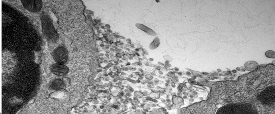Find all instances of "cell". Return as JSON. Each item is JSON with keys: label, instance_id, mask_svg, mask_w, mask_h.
I'll return each instance as SVG.
<instances>
[{"label": "cell", "instance_id": "8", "mask_svg": "<svg viewBox=\"0 0 275 114\" xmlns=\"http://www.w3.org/2000/svg\"><path fill=\"white\" fill-rule=\"evenodd\" d=\"M65 85L63 81L60 79L55 80L51 84V87L54 90H58L64 88Z\"/></svg>", "mask_w": 275, "mask_h": 114}, {"label": "cell", "instance_id": "4", "mask_svg": "<svg viewBox=\"0 0 275 114\" xmlns=\"http://www.w3.org/2000/svg\"><path fill=\"white\" fill-rule=\"evenodd\" d=\"M52 56L54 60L58 63L64 64L68 61V53L66 49L63 46H59L53 51Z\"/></svg>", "mask_w": 275, "mask_h": 114}, {"label": "cell", "instance_id": "10", "mask_svg": "<svg viewBox=\"0 0 275 114\" xmlns=\"http://www.w3.org/2000/svg\"><path fill=\"white\" fill-rule=\"evenodd\" d=\"M160 43V39L157 37H156L154 39L153 41L150 44V48L151 49H154L157 47Z\"/></svg>", "mask_w": 275, "mask_h": 114}, {"label": "cell", "instance_id": "9", "mask_svg": "<svg viewBox=\"0 0 275 114\" xmlns=\"http://www.w3.org/2000/svg\"><path fill=\"white\" fill-rule=\"evenodd\" d=\"M136 26L138 28L148 34L156 36V33L152 29L141 24H136Z\"/></svg>", "mask_w": 275, "mask_h": 114}, {"label": "cell", "instance_id": "6", "mask_svg": "<svg viewBox=\"0 0 275 114\" xmlns=\"http://www.w3.org/2000/svg\"><path fill=\"white\" fill-rule=\"evenodd\" d=\"M50 69L54 74L58 76H63L69 72L68 68L63 64L56 63L51 65Z\"/></svg>", "mask_w": 275, "mask_h": 114}, {"label": "cell", "instance_id": "2", "mask_svg": "<svg viewBox=\"0 0 275 114\" xmlns=\"http://www.w3.org/2000/svg\"><path fill=\"white\" fill-rule=\"evenodd\" d=\"M41 19L43 32L46 39L50 42H55L58 36L50 17L44 14L41 16Z\"/></svg>", "mask_w": 275, "mask_h": 114}, {"label": "cell", "instance_id": "3", "mask_svg": "<svg viewBox=\"0 0 275 114\" xmlns=\"http://www.w3.org/2000/svg\"><path fill=\"white\" fill-rule=\"evenodd\" d=\"M275 92L274 85L268 87L260 93L258 96V99L264 105H272L275 103Z\"/></svg>", "mask_w": 275, "mask_h": 114}, {"label": "cell", "instance_id": "1", "mask_svg": "<svg viewBox=\"0 0 275 114\" xmlns=\"http://www.w3.org/2000/svg\"><path fill=\"white\" fill-rule=\"evenodd\" d=\"M217 113L247 114L257 113L255 107L250 103L229 104L220 108Z\"/></svg>", "mask_w": 275, "mask_h": 114}, {"label": "cell", "instance_id": "11", "mask_svg": "<svg viewBox=\"0 0 275 114\" xmlns=\"http://www.w3.org/2000/svg\"><path fill=\"white\" fill-rule=\"evenodd\" d=\"M266 57L269 58L274 59L275 58V52L272 50H268L265 53Z\"/></svg>", "mask_w": 275, "mask_h": 114}, {"label": "cell", "instance_id": "5", "mask_svg": "<svg viewBox=\"0 0 275 114\" xmlns=\"http://www.w3.org/2000/svg\"><path fill=\"white\" fill-rule=\"evenodd\" d=\"M21 1L25 9L32 12H39L43 7V3L41 0H21Z\"/></svg>", "mask_w": 275, "mask_h": 114}, {"label": "cell", "instance_id": "7", "mask_svg": "<svg viewBox=\"0 0 275 114\" xmlns=\"http://www.w3.org/2000/svg\"><path fill=\"white\" fill-rule=\"evenodd\" d=\"M258 63L254 61H248L244 64L245 69L248 71L255 70L258 68Z\"/></svg>", "mask_w": 275, "mask_h": 114}]
</instances>
